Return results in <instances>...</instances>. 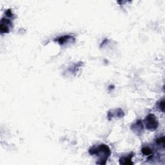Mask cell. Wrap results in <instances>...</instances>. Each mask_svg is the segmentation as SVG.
I'll return each mask as SVG.
<instances>
[{"label":"cell","instance_id":"3957f363","mask_svg":"<svg viewBox=\"0 0 165 165\" xmlns=\"http://www.w3.org/2000/svg\"><path fill=\"white\" fill-rule=\"evenodd\" d=\"M12 25L11 20L6 18H2L1 20V25H0L1 33H9L11 30V27Z\"/></svg>","mask_w":165,"mask_h":165},{"label":"cell","instance_id":"6da1fadb","mask_svg":"<svg viewBox=\"0 0 165 165\" xmlns=\"http://www.w3.org/2000/svg\"><path fill=\"white\" fill-rule=\"evenodd\" d=\"M89 154L92 155H96L98 157V161L96 163L97 164H105L111 155V151L107 145L101 144L90 148Z\"/></svg>","mask_w":165,"mask_h":165},{"label":"cell","instance_id":"8992f818","mask_svg":"<svg viewBox=\"0 0 165 165\" xmlns=\"http://www.w3.org/2000/svg\"><path fill=\"white\" fill-rule=\"evenodd\" d=\"M133 156V153H131L126 156H123L119 159V164H133V162L132 161V157Z\"/></svg>","mask_w":165,"mask_h":165},{"label":"cell","instance_id":"ba28073f","mask_svg":"<svg viewBox=\"0 0 165 165\" xmlns=\"http://www.w3.org/2000/svg\"><path fill=\"white\" fill-rule=\"evenodd\" d=\"M156 144L159 146H162V147L164 148V137L159 138L158 139H156Z\"/></svg>","mask_w":165,"mask_h":165},{"label":"cell","instance_id":"5b68a950","mask_svg":"<svg viewBox=\"0 0 165 165\" xmlns=\"http://www.w3.org/2000/svg\"><path fill=\"white\" fill-rule=\"evenodd\" d=\"M73 38V36L72 35H65L63 36H60L56 40H55V41L57 42L60 45H63L65 43H68Z\"/></svg>","mask_w":165,"mask_h":165},{"label":"cell","instance_id":"277c9868","mask_svg":"<svg viewBox=\"0 0 165 165\" xmlns=\"http://www.w3.org/2000/svg\"><path fill=\"white\" fill-rule=\"evenodd\" d=\"M131 129L133 131V132L137 134H141L142 130H143V123H142L141 120H138L136 123L132 125Z\"/></svg>","mask_w":165,"mask_h":165},{"label":"cell","instance_id":"52a82bcc","mask_svg":"<svg viewBox=\"0 0 165 165\" xmlns=\"http://www.w3.org/2000/svg\"><path fill=\"white\" fill-rule=\"evenodd\" d=\"M141 152L142 153V154L145 155H147V156H150L148 157V159H151L153 157V150H152L148 146L144 147L141 149Z\"/></svg>","mask_w":165,"mask_h":165},{"label":"cell","instance_id":"7a4b0ae2","mask_svg":"<svg viewBox=\"0 0 165 165\" xmlns=\"http://www.w3.org/2000/svg\"><path fill=\"white\" fill-rule=\"evenodd\" d=\"M143 123L145 128L151 131L155 130L159 126V122L157 121V117L152 114H149L145 117Z\"/></svg>","mask_w":165,"mask_h":165},{"label":"cell","instance_id":"9c48e42d","mask_svg":"<svg viewBox=\"0 0 165 165\" xmlns=\"http://www.w3.org/2000/svg\"><path fill=\"white\" fill-rule=\"evenodd\" d=\"M157 109H159V110H161L162 112L164 111V99H163L162 101H160L159 103H157Z\"/></svg>","mask_w":165,"mask_h":165}]
</instances>
